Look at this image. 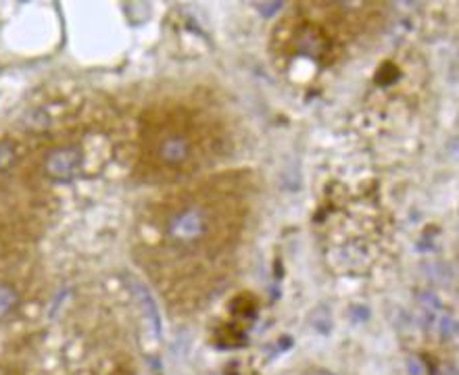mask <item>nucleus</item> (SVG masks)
Masks as SVG:
<instances>
[{
    "label": "nucleus",
    "mask_w": 459,
    "mask_h": 375,
    "mask_svg": "<svg viewBox=\"0 0 459 375\" xmlns=\"http://www.w3.org/2000/svg\"><path fill=\"white\" fill-rule=\"evenodd\" d=\"M209 231V219L205 211L196 205L182 207L167 219V233L169 238L182 244H190L196 240H203Z\"/></svg>",
    "instance_id": "obj_1"
},
{
    "label": "nucleus",
    "mask_w": 459,
    "mask_h": 375,
    "mask_svg": "<svg viewBox=\"0 0 459 375\" xmlns=\"http://www.w3.org/2000/svg\"><path fill=\"white\" fill-rule=\"evenodd\" d=\"M155 156L161 165L180 167L190 161L192 156V140L186 132H165L155 144Z\"/></svg>",
    "instance_id": "obj_2"
},
{
    "label": "nucleus",
    "mask_w": 459,
    "mask_h": 375,
    "mask_svg": "<svg viewBox=\"0 0 459 375\" xmlns=\"http://www.w3.org/2000/svg\"><path fill=\"white\" fill-rule=\"evenodd\" d=\"M80 167V152L75 148H56L46 159V171L54 179H69Z\"/></svg>",
    "instance_id": "obj_3"
},
{
    "label": "nucleus",
    "mask_w": 459,
    "mask_h": 375,
    "mask_svg": "<svg viewBox=\"0 0 459 375\" xmlns=\"http://www.w3.org/2000/svg\"><path fill=\"white\" fill-rule=\"evenodd\" d=\"M15 304H17V294H15V290L7 284H0V317L11 312Z\"/></svg>",
    "instance_id": "obj_4"
},
{
    "label": "nucleus",
    "mask_w": 459,
    "mask_h": 375,
    "mask_svg": "<svg viewBox=\"0 0 459 375\" xmlns=\"http://www.w3.org/2000/svg\"><path fill=\"white\" fill-rule=\"evenodd\" d=\"M13 159V154H11V148L7 144H0V169H5Z\"/></svg>",
    "instance_id": "obj_5"
}]
</instances>
